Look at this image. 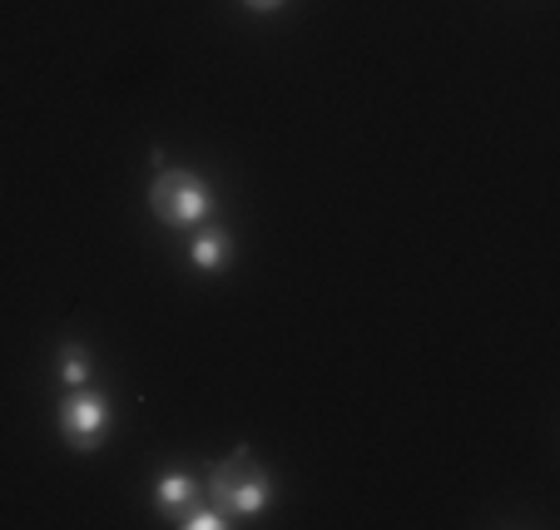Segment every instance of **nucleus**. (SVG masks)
Returning a JSON list of instances; mask_svg holds the SVG:
<instances>
[{"instance_id": "f03ea898", "label": "nucleus", "mask_w": 560, "mask_h": 530, "mask_svg": "<svg viewBox=\"0 0 560 530\" xmlns=\"http://www.w3.org/2000/svg\"><path fill=\"white\" fill-rule=\"evenodd\" d=\"M149 209H154L159 223H170V228H199L213 209V189L189 169H164L149 184Z\"/></svg>"}, {"instance_id": "20e7f679", "label": "nucleus", "mask_w": 560, "mask_h": 530, "mask_svg": "<svg viewBox=\"0 0 560 530\" xmlns=\"http://www.w3.org/2000/svg\"><path fill=\"white\" fill-rule=\"evenodd\" d=\"M199 500H203V486L189 476V471H164V476L154 481V506L174 520H179L189 506H199Z\"/></svg>"}, {"instance_id": "f257e3e1", "label": "nucleus", "mask_w": 560, "mask_h": 530, "mask_svg": "<svg viewBox=\"0 0 560 530\" xmlns=\"http://www.w3.org/2000/svg\"><path fill=\"white\" fill-rule=\"evenodd\" d=\"M209 500L223 510L229 520H254L268 510V500H273V481H268V471L258 467L248 451H233L229 461H219V467L209 471Z\"/></svg>"}, {"instance_id": "7ed1b4c3", "label": "nucleus", "mask_w": 560, "mask_h": 530, "mask_svg": "<svg viewBox=\"0 0 560 530\" xmlns=\"http://www.w3.org/2000/svg\"><path fill=\"white\" fill-rule=\"evenodd\" d=\"M60 436L70 451H95L109 436V402L90 387H70V397L60 402Z\"/></svg>"}, {"instance_id": "39448f33", "label": "nucleus", "mask_w": 560, "mask_h": 530, "mask_svg": "<svg viewBox=\"0 0 560 530\" xmlns=\"http://www.w3.org/2000/svg\"><path fill=\"white\" fill-rule=\"evenodd\" d=\"M229 258H233V238L223 234V228H199V234L189 238V263L203 268V273L229 268Z\"/></svg>"}, {"instance_id": "0eeeda50", "label": "nucleus", "mask_w": 560, "mask_h": 530, "mask_svg": "<svg viewBox=\"0 0 560 530\" xmlns=\"http://www.w3.org/2000/svg\"><path fill=\"white\" fill-rule=\"evenodd\" d=\"M179 526H189V530H223V526H229V516H223L213 500H209V506L199 500V506H189V510L179 516Z\"/></svg>"}, {"instance_id": "6e6552de", "label": "nucleus", "mask_w": 560, "mask_h": 530, "mask_svg": "<svg viewBox=\"0 0 560 530\" xmlns=\"http://www.w3.org/2000/svg\"><path fill=\"white\" fill-rule=\"evenodd\" d=\"M244 5H254V11H278L283 0H244Z\"/></svg>"}, {"instance_id": "423d86ee", "label": "nucleus", "mask_w": 560, "mask_h": 530, "mask_svg": "<svg viewBox=\"0 0 560 530\" xmlns=\"http://www.w3.org/2000/svg\"><path fill=\"white\" fill-rule=\"evenodd\" d=\"M60 377L65 387H85L90 382V352L80 342H65L60 348Z\"/></svg>"}]
</instances>
